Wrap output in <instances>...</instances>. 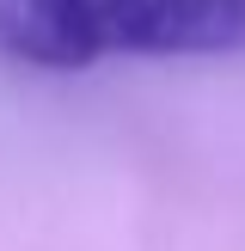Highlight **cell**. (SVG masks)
I'll use <instances>...</instances> for the list:
<instances>
[{
	"instance_id": "cell-1",
	"label": "cell",
	"mask_w": 245,
	"mask_h": 251,
	"mask_svg": "<svg viewBox=\"0 0 245 251\" xmlns=\"http://www.w3.org/2000/svg\"><path fill=\"white\" fill-rule=\"evenodd\" d=\"M245 0H0V55L74 74L110 55H239Z\"/></svg>"
}]
</instances>
